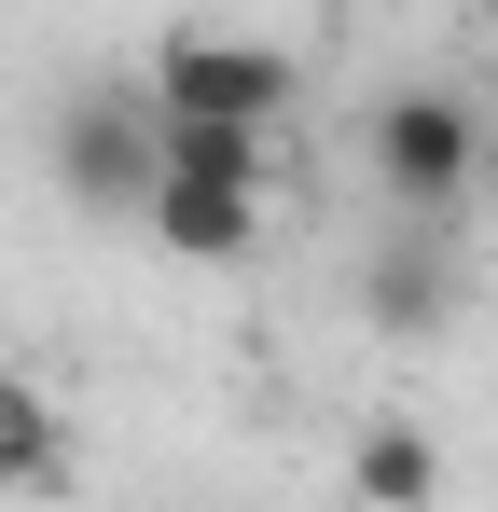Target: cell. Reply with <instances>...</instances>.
<instances>
[{
    "label": "cell",
    "mask_w": 498,
    "mask_h": 512,
    "mask_svg": "<svg viewBox=\"0 0 498 512\" xmlns=\"http://www.w3.org/2000/svg\"><path fill=\"white\" fill-rule=\"evenodd\" d=\"M374 180H388L402 222H457L471 180H485V125H471V97H457V84H402L388 111H374Z\"/></svg>",
    "instance_id": "6da1fadb"
},
{
    "label": "cell",
    "mask_w": 498,
    "mask_h": 512,
    "mask_svg": "<svg viewBox=\"0 0 498 512\" xmlns=\"http://www.w3.org/2000/svg\"><path fill=\"white\" fill-rule=\"evenodd\" d=\"M139 97L180 111V125H277L291 111V56L277 42H236V28H180V42H153Z\"/></svg>",
    "instance_id": "7a4b0ae2"
},
{
    "label": "cell",
    "mask_w": 498,
    "mask_h": 512,
    "mask_svg": "<svg viewBox=\"0 0 498 512\" xmlns=\"http://www.w3.org/2000/svg\"><path fill=\"white\" fill-rule=\"evenodd\" d=\"M56 180H70V208H97V222L153 208V97L139 84H83L56 111Z\"/></svg>",
    "instance_id": "3957f363"
},
{
    "label": "cell",
    "mask_w": 498,
    "mask_h": 512,
    "mask_svg": "<svg viewBox=\"0 0 498 512\" xmlns=\"http://www.w3.org/2000/svg\"><path fill=\"white\" fill-rule=\"evenodd\" d=\"M153 250H180V263H236L249 236H263V194H208V180H153Z\"/></svg>",
    "instance_id": "277c9868"
},
{
    "label": "cell",
    "mask_w": 498,
    "mask_h": 512,
    "mask_svg": "<svg viewBox=\"0 0 498 512\" xmlns=\"http://www.w3.org/2000/svg\"><path fill=\"white\" fill-rule=\"evenodd\" d=\"M70 471V416H56V388L42 374H0V499H42Z\"/></svg>",
    "instance_id": "5b68a950"
},
{
    "label": "cell",
    "mask_w": 498,
    "mask_h": 512,
    "mask_svg": "<svg viewBox=\"0 0 498 512\" xmlns=\"http://www.w3.org/2000/svg\"><path fill=\"white\" fill-rule=\"evenodd\" d=\"M374 319H388V333H443V319H457V250H443V222H415L402 250L374 263Z\"/></svg>",
    "instance_id": "8992f818"
},
{
    "label": "cell",
    "mask_w": 498,
    "mask_h": 512,
    "mask_svg": "<svg viewBox=\"0 0 498 512\" xmlns=\"http://www.w3.org/2000/svg\"><path fill=\"white\" fill-rule=\"evenodd\" d=\"M153 180H208V194H263V125H180V111H153Z\"/></svg>",
    "instance_id": "52a82bcc"
},
{
    "label": "cell",
    "mask_w": 498,
    "mask_h": 512,
    "mask_svg": "<svg viewBox=\"0 0 498 512\" xmlns=\"http://www.w3.org/2000/svg\"><path fill=\"white\" fill-rule=\"evenodd\" d=\"M346 485H360L374 512H429V499H443V443H429V429H360Z\"/></svg>",
    "instance_id": "ba28073f"
},
{
    "label": "cell",
    "mask_w": 498,
    "mask_h": 512,
    "mask_svg": "<svg viewBox=\"0 0 498 512\" xmlns=\"http://www.w3.org/2000/svg\"><path fill=\"white\" fill-rule=\"evenodd\" d=\"M485 28H498V0H485Z\"/></svg>",
    "instance_id": "9c48e42d"
}]
</instances>
